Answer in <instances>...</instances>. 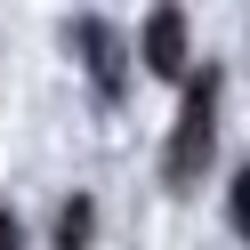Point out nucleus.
I'll return each instance as SVG.
<instances>
[{
    "instance_id": "f257e3e1",
    "label": "nucleus",
    "mask_w": 250,
    "mask_h": 250,
    "mask_svg": "<svg viewBox=\"0 0 250 250\" xmlns=\"http://www.w3.org/2000/svg\"><path fill=\"white\" fill-rule=\"evenodd\" d=\"M210 153H218V73L202 65V73H186V105H178V129H169V153H162L169 186H194L210 169Z\"/></svg>"
},
{
    "instance_id": "f03ea898",
    "label": "nucleus",
    "mask_w": 250,
    "mask_h": 250,
    "mask_svg": "<svg viewBox=\"0 0 250 250\" xmlns=\"http://www.w3.org/2000/svg\"><path fill=\"white\" fill-rule=\"evenodd\" d=\"M73 49L89 57V81H97V97L113 105V97H121V81H129V65H121V41H113V24L81 17V24H73Z\"/></svg>"
},
{
    "instance_id": "7ed1b4c3",
    "label": "nucleus",
    "mask_w": 250,
    "mask_h": 250,
    "mask_svg": "<svg viewBox=\"0 0 250 250\" xmlns=\"http://www.w3.org/2000/svg\"><path fill=\"white\" fill-rule=\"evenodd\" d=\"M146 73H162V81L186 73V8L178 0H153V17H146Z\"/></svg>"
},
{
    "instance_id": "20e7f679",
    "label": "nucleus",
    "mask_w": 250,
    "mask_h": 250,
    "mask_svg": "<svg viewBox=\"0 0 250 250\" xmlns=\"http://www.w3.org/2000/svg\"><path fill=\"white\" fill-rule=\"evenodd\" d=\"M89 234H97V210H89V194H73L57 218V250H89Z\"/></svg>"
},
{
    "instance_id": "39448f33",
    "label": "nucleus",
    "mask_w": 250,
    "mask_h": 250,
    "mask_svg": "<svg viewBox=\"0 0 250 250\" xmlns=\"http://www.w3.org/2000/svg\"><path fill=\"white\" fill-rule=\"evenodd\" d=\"M226 218H234V234L250 242V169H234V186H226Z\"/></svg>"
},
{
    "instance_id": "423d86ee",
    "label": "nucleus",
    "mask_w": 250,
    "mask_h": 250,
    "mask_svg": "<svg viewBox=\"0 0 250 250\" xmlns=\"http://www.w3.org/2000/svg\"><path fill=\"white\" fill-rule=\"evenodd\" d=\"M0 250H24V234H17V218H8V202H0Z\"/></svg>"
}]
</instances>
